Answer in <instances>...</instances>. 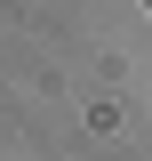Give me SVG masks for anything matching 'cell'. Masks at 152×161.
I'll return each mask as SVG.
<instances>
[{
    "label": "cell",
    "mask_w": 152,
    "mask_h": 161,
    "mask_svg": "<svg viewBox=\"0 0 152 161\" xmlns=\"http://www.w3.org/2000/svg\"><path fill=\"white\" fill-rule=\"evenodd\" d=\"M144 8H152V0H144Z\"/></svg>",
    "instance_id": "obj_1"
}]
</instances>
